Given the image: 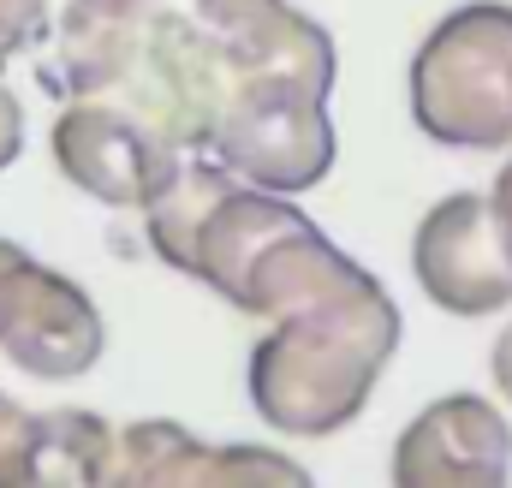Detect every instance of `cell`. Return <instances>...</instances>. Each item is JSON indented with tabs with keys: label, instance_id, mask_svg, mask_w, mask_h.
Returning a JSON list of instances; mask_svg holds the SVG:
<instances>
[{
	"label": "cell",
	"instance_id": "4",
	"mask_svg": "<svg viewBox=\"0 0 512 488\" xmlns=\"http://www.w3.org/2000/svg\"><path fill=\"white\" fill-rule=\"evenodd\" d=\"M411 120L447 149L512 143V6L447 12L411 60Z\"/></svg>",
	"mask_w": 512,
	"mask_h": 488
},
{
	"label": "cell",
	"instance_id": "1",
	"mask_svg": "<svg viewBox=\"0 0 512 488\" xmlns=\"http://www.w3.org/2000/svg\"><path fill=\"white\" fill-rule=\"evenodd\" d=\"M143 239L155 262L203 280L256 322H274L358 268L286 191L245 185L209 155H191L185 173L143 209Z\"/></svg>",
	"mask_w": 512,
	"mask_h": 488
},
{
	"label": "cell",
	"instance_id": "11",
	"mask_svg": "<svg viewBox=\"0 0 512 488\" xmlns=\"http://www.w3.org/2000/svg\"><path fill=\"white\" fill-rule=\"evenodd\" d=\"M197 24L215 36L227 78L239 72H280V78H304L316 90H334V36L298 12L292 0H191Z\"/></svg>",
	"mask_w": 512,
	"mask_h": 488
},
{
	"label": "cell",
	"instance_id": "10",
	"mask_svg": "<svg viewBox=\"0 0 512 488\" xmlns=\"http://www.w3.org/2000/svg\"><path fill=\"white\" fill-rule=\"evenodd\" d=\"M512 429L507 417L477 393H447L417 411L393 447L399 488H489L507 483Z\"/></svg>",
	"mask_w": 512,
	"mask_h": 488
},
{
	"label": "cell",
	"instance_id": "6",
	"mask_svg": "<svg viewBox=\"0 0 512 488\" xmlns=\"http://www.w3.org/2000/svg\"><path fill=\"white\" fill-rule=\"evenodd\" d=\"M54 167L96 203L108 209H149L179 173H185V149L161 131L155 120H143L120 96H78L60 108V120L48 131Z\"/></svg>",
	"mask_w": 512,
	"mask_h": 488
},
{
	"label": "cell",
	"instance_id": "5",
	"mask_svg": "<svg viewBox=\"0 0 512 488\" xmlns=\"http://www.w3.org/2000/svg\"><path fill=\"white\" fill-rule=\"evenodd\" d=\"M328 96L304 78H280V72H239L227 84L221 120L209 161H221L233 179L262 185V191H286L304 197L334 173V120H328Z\"/></svg>",
	"mask_w": 512,
	"mask_h": 488
},
{
	"label": "cell",
	"instance_id": "8",
	"mask_svg": "<svg viewBox=\"0 0 512 488\" xmlns=\"http://www.w3.org/2000/svg\"><path fill=\"white\" fill-rule=\"evenodd\" d=\"M411 268L423 298L447 316H495L512 304V250L495 227L489 197L477 191H453L423 215L411 239Z\"/></svg>",
	"mask_w": 512,
	"mask_h": 488
},
{
	"label": "cell",
	"instance_id": "7",
	"mask_svg": "<svg viewBox=\"0 0 512 488\" xmlns=\"http://www.w3.org/2000/svg\"><path fill=\"white\" fill-rule=\"evenodd\" d=\"M108 322L96 298L24 244L0 239V358L30 381H78L102 364Z\"/></svg>",
	"mask_w": 512,
	"mask_h": 488
},
{
	"label": "cell",
	"instance_id": "3",
	"mask_svg": "<svg viewBox=\"0 0 512 488\" xmlns=\"http://www.w3.org/2000/svg\"><path fill=\"white\" fill-rule=\"evenodd\" d=\"M36 84L54 102L120 96L143 120L161 125L185 155H209L233 78L197 12L149 6L126 18L54 24V48L36 60Z\"/></svg>",
	"mask_w": 512,
	"mask_h": 488
},
{
	"label": "cell",
	"instance_id": "9",
	"mask_svg": "<svg viewBox=\"0 0 512 488\" xmlns=\"http://www.w3.org/2000/svg\"><path fill=\"white\" fill-rule=\"evenodd\" d=\"M256 483H310V471L274 447H221L191 435L185 423L143 417L120 429L114 488H256Z\"/></svg>",
	"mask_w": 512,
	"mask_h": 488
},
{
	"label": "cell",
	"instance_id": "14",
	"mask_svg": "<svg viewBox=\"0 0 512 488\" xmlns=\"http://www.w3.org/2000/svg\"><path fill=\"white\" fill-rule=\"evenodd\" d=\"M54 24V0H0V66L18 60Z\"/></svg>",
	"mask_w": 512,
	"mask_h": 488
},
{
	"label": "cell",
	"instance_id": "18",
	"mask_svg": "<svg viewBox=\"0 0 512 488\" xmlns=\"http://www.w3.org/2000/svg\"><path fill=\"white\" fill-rule=\"evenodd\" d=\"M489 369H495V387L512 399V328L495 340V358H489Z\"/></svg>",
	"mask_w": 512,
	"mask_h": 488
},
{
	"label": "cell",
	"instance_id": "13",
	"mask_svg": "<svg viewBox=\"0 0 512 488\" xmlns=\"http://www.w3.org/2000/svg\"><path fill=\"white\" fill-rule=\"evenodd\" d=\"M36 423H42V411H24L0 387V488L36 483Z\"/></svg>",
	"mask_w": 512,
	"mask_h": 488
},
{
	"label": "cell",
	"instance_id": "2",
	"mask_svg": "<svg viewBox=\"0 0 512 488\" xmlns=\"http://www.w3.org/2000/svg\"><path fill=\"white\" fill-rule=\"evenodd\" d=\"M399 346V310L370 268L298 298L251 346L245 393L251 411L286 441L340 435L376 393Z\"/></svg>",
	"mask_w": 512,
	"mask_h": 488
},
{
	"label": "cell",
	"instance_id": "17",
	"mask_svg": "<svg viewBox=\"0 0 512 488\" xmlns=\"http://www.w3.org/2000/svg\"><path fill=\"white\" fill-rule=\"evenodd\" d=\"M489 209H495V227H501V239L512 250V161L501 167V179H495V191H489Z\"/></svg>",
	"mask_w": 512,
	"mask_h": 488
},
{
	"label": "cell",
	"instance_id": "15",
	"mask_svg": "<svg viewBox=\"0 0 512 488\" xmlns=\"http://www.w3.org/2000/svg\"><path fill=\"white\" fill-rule=\"evenodd\" d=\"M167 0H60L54 24H90V18H126V12H149Z\"/></svg>",
	"mask_w": 512,
	"mask_h": 488
},
{
	"label": "cell",
	"instance_id": "12",
	"mask_svg": "<svg viewBox=\"0 0 512 488\" xmlns=\"http://www.w3.org/2000/svg\"><path fill=\"white\" fill-rule=\"evenodd\" d=\"M114 447L120 429L96 411L54 405L36 423V483L60 488H114Z\"/></svg>",
	"mask_w": 512,
	"mask_h": 488
},
{
	"label": "cell",
	"instance_id": "16",
	"mask_svg": "<svg viewBox=\"0 0 512 488\" xmlns=\"http://www.w3.org/2000/svg\"><path fill=\"white\" fill-rule=\"evenodd\" d=\"M24 155V102L0 84V173Z\"/></svg>",
	"mask_w": 512,
	"mask_h": 488
}]
</instances>
